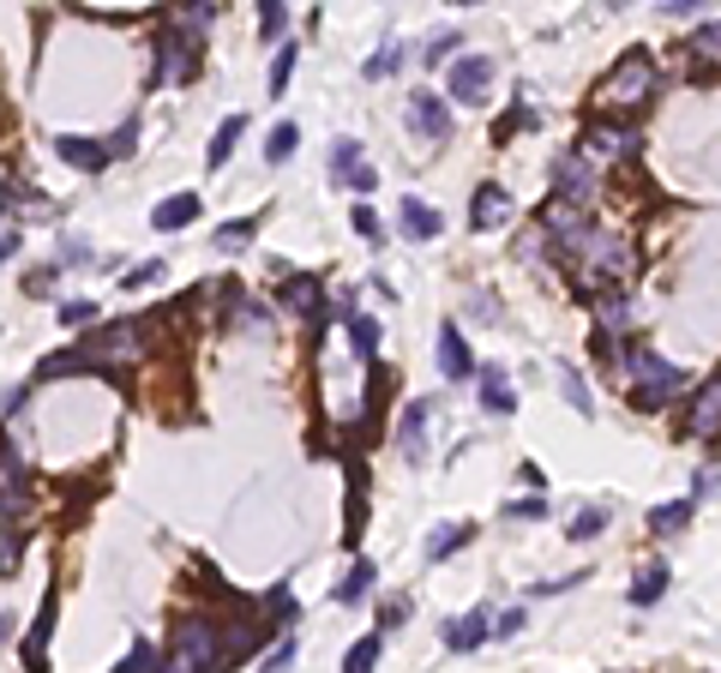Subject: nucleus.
<instances>
[{
  "label": "nucleus",
  "mask_w": 721,
  "mask_h": 673,
  "mask_svg": "<svg viewBox=\"0 0 721 673\" xmlns=\"http://www.w3.org/2000/svg\"><path fill=\"white\" fill-rule=\"evenodd\" d=\"M685 433H692V440H716V433H721V379L697 391L692 415H685Z\"/></svg>",
  "instance_id": "4468645a"
},
{
  "label": "nucleus",
  "mask_w": 721,
  "mask_h": 673,
  "mask_svg": "<svg viewBox=\"0 0 721 673\" xmlns=\"http://www.w3.org/2000/svg\"><path fill=\"white\" fill-rule=\"evenodd\" d=\"M403 120H409V132H415V139H445V132H451V103H439V97L433 91H415L409 97V115H403Z\"/></svg>",
  "instance_id": "1a4fd4ad"
},
{
  "label": "nucleus",
  "mask_w": 721,
  "mask_h": 673,
  "mask_svg": "<svg viewBox=\"0 0 721 673\" xmlns=\"http://www.w3.org/2000/svg\"><path fill=\"white\" fill-rule=\"evenodd\" d=\"M253 229H258L253 217H241V223H223V229H217V246H241V241H253Z\"/></svg>",
  "instance_id": "c9c22d12"
},
{
  "label": "nucleus",
  "mask_w": 721,
  "mask_h": 673,
  "mask_svg": "<svg viewBox=\"0 0 721 673\" xmlns=\"http://www.w3.org/2000/svg\"><path fill=\"white\" fill-rule=\"evenodd\" d=\"M685 523H692V499H673V505H656V511H649V530L656 535H680Z\"/></svg>",
  "instance_id": "b1692460"
},
{
  "label": "nucleus",
  "mask_w": 721,
  "mask_h": 673,
  "mask_svg": "<svg viewBox=\"0 0 721 673\" xmlns=\"http://www.w3.org/2000/svg\"><path fill=\"white\" fill-rule=\"evenodd\" d=\"M151 668H156V649H151V644H132V656L121 661L115 673H151Z\"/></svg>",
  "instance_id": "4c0bfd02"
},
{
  "label": "nucleus",
  "mask_w": 721,
  "mask_h": 673,
  "mask_svg": "<svg viewBox=\"0 0 721 673\" xmlns=\"http://www.w3.org/2000/svg\"><path fill=\"white\" fill-rule=\"evenodd\" d=\"M607 530V505H583L578 518H571V542H595Z\"/></svg>",
  "instance_id": "c756f323"
},
{
  "label": "nucleus",
  "mask_w": 721,
  "mask_h": 673,
  "mask_svg": "<svg viewBox=\"0 0 721 673\" xmlns=\"http://www.w3.org/2000/svg\"><path fill=\"white\" fill-rule=\"evenodd\" d=\"M397 66H403V42H385V49L367 61V78H385V73H397Z\"/></svg>",
  "instance_id": "72a5a7b5"
},
{
  "label": "nucleus",
  "mask_w": 721,
  "mask_h": 673,
  "mask_svg": "<svg viewBox=\"0 0 721 673\" xmlns=\"http://www.w3.org/2000/svg\"><path fill=\"white\" fill-rule=\"evenodd\" d=\"M661 596H668V566L637 571V583H631V601H637V608H649V601H661Z\"/></svg>",
  "instance_id": "a878e982"
},
{
  "label": "nucleus",
  "mask_w": 721,
  "mask_h": 673,
  "mask_svg": "<svg viewBox=\"0 0 721 673\" xmlns=\"http://www.w3.org/2000/svg\"><path fill=\"white\" fill-rule=\"evenodd\" d=\"M283 307L289 313H319V277H289V283H283Z\"/></svg>",
  "instance_id": "5701e85b"
},
{
  "label": "nucleus",
  "mask_w": 721,
  "mask_h": 673,
  "mask_svg": "<svg viewBox=\"0 0 721 673\" xmlns=\"http://www.w3.org/2000/svg\"><path fill=\"white\" fill-rule=\"evenodd\" d=\"M445 85H451V103H481L488 85H493V61H488V54H457Z\"/></svg>",
  "instance_id": "0eeeda50"
},
{
  "label": "nucleus",
  "mask_w": 721,
  "mask_h": 673,
  "mask_svg": "<svg viewBox=\"0 0 721 673\" xmlns=\"http://www.w3.org/2000/svg\"><path fill=\"white\" fill-rule=\"evenodd\" d=\"M469 535H476V523H439V530L427 535V559H445L451 547H464Z\"/></svg>",
  "instance_id": "393cba45"
},
{
  "label": "nucleus",
  "mask_w": 721,
  "mask_h": 673,
  "mask_svg": "<svg viewBox=\"0 0 721 673\" xmlns=\"http://www.w3.org/2000/svg\"><path fill=\"white\" fill-rule=\"evenodd\" d=\"M505 223H511V193L488 181L476 193V205H469V229H505Z\"/></svg>",
  "instance_id": "ddd939ff"
},
{
  "label": "nucleus",
  "mask_w": 721,
  "mask_h": 673,
  "mask_svg": "<svg viewBox=\"0 0 721 673\" xmlns=\"http://www.w3.org/2000/svg\"><path fill=\"white\" fill-rule=\"evenodd\" d=\"M199 49H205V42H199L193 30L168 25V30H163V42H156V66H151V85H187V78L199 73Z\"/></svg>",
  "instance_id": "20e7f679"
},
{
  "label": "nucleus",
  "mask_w": 721,
  "mask_h": 673,
  "mask_svg": "<svg viewBox=\"0 0 721 673\" xmlns=\"http://www.w3.org/2000/svg\"><path fill=\"white\" fill-rule=\"evenodd\" d=\"M427 421H433V403H427V397H415L409 409H403V421H397V445H403L409 464H421V457H427Z\"/></svg>",
  "instance_id": "9d476101"
},
{
  "label": "nucleus",
  "mask_w": 721,
  "mask_h": 673,
  "mask_svg": "<svg viewBox=\"0 0 721 673\" xmlns=\"http://www.w3.org/2000/svg\"><path fill=\"white\" fill-rule=\"evenodd\" d=\"M355 229L367 234V241H379V217H374V211H367V205H355Z\"/></svg>",
  "instance_id": "c03bdc74"
},
{
  "label": "nucleus",
  "mask_w": 721,
  "mask_h": 673,
  "mask_svg": "<svg viewBox=\"0 0 721 673\" xmlns=\"http://www.w3.org/2000/svg\"><path fill=\"white\" fill-rule=\"evenodd\" d=\"M349 343H355V355H367V361H374V350H379V319H367V313H349Z\"/></svg>",
  "instance_id": "c85d7f7f"
},
{
  "label": "nucleus",
  "mask_w": 721,
  "mask_h": 673,
  "mask_svg": "<svg viewBox=\"0 0 721 673\" xmlns=\"http://www.w3.org/2000/svg\"><path fill=\"white\" fill-rule=\"evenodd\" d=\"M283 25H289V13H283V7H265V13H258V37H265V42H277V37H283Z\"/></svg>",
  "instance_id": "e433bc0d"
},
{
  "label": "nucleus",
  "mask_w": 721,
  "mask_h": 673,
  "mask_svg": "<svg viewBox=\"0 0 721 673\" xmlns=\"http://www.w3.org/2000/svg\"><path fill=\"white\" fill-rule=\"evenodd\" d=\"M511 632H523V608H511V613L493 620V637H511Z\"/></svg>",
  "instance_id": "37998d69"
},
{
  "label": "nucleus",
  "mask_w": 721,
  "mask_h": 673,
  "mask_svg": "<svg viewBox=\"0 0 721 673\" xmlns=\"http://www.w3.org/2000/svg\"><path fill=\"white\" fill-rule=\"evenodd\" d=\"M374 583H379V566H374V559H355V566H349V577L337 583V601H343V608H355V601L374 596Z\"/></svg>",
  "instance_id": "6ab92c4d"
},
{
  "label": "nucleus",
  "mask_w": 721,
  "mask_h": 673,
  "mask_svg": "<svg viewBox=\"0 0 721 673\" xmlns=\"http://www.w3.org/2000/svg\"><path fill=\"white\" fill-rule=\"evenodd\" d=\"M132 139H139V115H132L127 127H121L115 139H109V163H115V156H127V151H132Z\"/></svg>",
  "instance_id": "ea45409f"
},
{
  "label": "nucleus",
  "mask_w": 721,
  "mask_h": 673,
  "mask_svg": "<svg viewBox=\"0 0 721 673\" xmlns=\"http://www.w3.org/2000/svg\"><path fill=\"white\" fill-rule=\"evenodd\" d=\"M409 620V596H397V601H385V613H379V637L391 632V625H403Z\"/></svg>",
  "instance_id": "a19ab883"
},
{
  "label": "nucleus",
  "mask_w": 721,
  "mask_h": 673,
  "mask_svg": "<svg viewBox=\"0 0 721 673\" xmlns=\"http://www.w3.org/2000/svg\"><path fill=\"white\" fill-rule=\"evenodd\" d=\"M241 132H246V120H241V115H229L217 132H211V151H205V163H211V168H223V163H229V156H235V139H241Z\"/></svg>",
  "instance_id": "4be33fe9"
},
{
  "label": "nucleus",
  "mask_w": 721,
  "mask_h": 673,
  "mask_svg": "<svg viewBox=\"0 0 721 673\" xmlns=\"http://www.w3.org/2000/svg\"><path fill=\"white\" fill-rule=\"evenodd\" d=\"M18 253V234H0V259H13Z\"/></svg>",
  "instance_id": "09e8293b"
},
{
  "label": "nucleus",
  "mask_w": 721,
  "mask_h": 673,
  "mask_svg": "<svg viewBox=\"0 0 721 673\" xmlns=\"http://www.w3.org/2000/svg\"><path fill=\"white\" fill-rule=\"evenodd\" d=\"M289 73H295V49H283V54H277V61H270V97H283Z\"/></svg>",
  "instance_id": "f704fd0d"
},
{
  "label": "nucleus",
  "mask_w": 721,
  "mask_h": 673,
  "mask_svg": "<svg viewBox=\"0 0 721 673\" xmlns=\"http://www.w3.org/2000/svg\"><path fill=\"white\" fill-rule=\"evenodd\" d=\"M18 559H25V530H0V571H18Z\"/></svg>",
  "instance_id": "2f4dec72"
},
{
  "label": "nucleus",
  "mask_w": 721,
  "mask_h": 673,
  "mask_svg": "<svg viewBox=\"0 0 721 673\" xmlns=\"http://www.w3.org/2000/svg\"><path fill=\"white\" fill-rule=\"evenodd\" d=\"M18 511H25V452L13 440H0V530Z\"/></svg>",
  "instance_id": "6e6552de"
},
{
  "label": "nucleus",
  "mask_w": 721,
  "mask_h": 673,
  "mask_svg": "<svg viewBox=\"0 0 721 673\" xmlns=\"http://www.w3.org/2000/svg\"><path fill=\"white\" fill-rule=\"evenodd\" d=\"M631 373H637V403H644V409H668L685 391V373L668 367L656 350H631Z\"/></svg>",
  "instance_id": "7ed1b4c3"
},
{
  "label": "nucleus",
  "mask_w": 721,
  "mask_h": 673,
  "mask_svg": "<svg viewBox=\"0 0 721 673\" xmlns=\"http://www.w3.org/2000/svg\"><path fill=\"white\" fill-rule=\"evenodd\" d=\"M0 637H7V620H0Z\"/></svg>",
  "instance_id": "3c124183"
},
{
  "label": "nucleus",
  "mask_w": 721,
  "mask_h": 673,
  "mask_svg": "<svg viewBox=\"0 0 721 673\" xmlns=\"http://www.w3.org/2000/svg\"><path fill=\"white\" fill-rule=\"evenodd\" d=\"M54 608H61V596H42V608H37V620H30V637H25V661H30V673H42L49 668V632H54Z\"/></svg>",
  "instance_id": "9b49d317"
},
{
  "label": "nucleus",
  "mask_w": 721,
  "mask_h": 673,
  "mask_svg": "<svg viewBox=\"0 0 721 673\" xmlns=\"http://www.w3.org/2000/svg\"><path fill=\"white\" fill-rule=\"evenodd\" d=\"M631 156L637 151V127H590V139H583V156Z\"/></svg>",
  "instance_id": "2eb2a0df"
},
{
  "label": "nucleus",
  "mask_w": 721,
  "mask_h": 673,
  "mask_svg": "<svg viewBox=\"0 0 721 673\" xmlns=\"http://www.w3.org/2000/svg\"><path fill=\"white\" fill-rule=\"evenodd\" d=\"M649 97H656V66H649V54H625V61L602 78L595 103L602 109H644Z\"/></svg>",
  "instance_id": "f257e3e1"
},
{
  "label": "nucleus",
  "mask_w": 721,
  "mask_h": 673,
  "mask_svg": "<svg viewBox=\"0 0 721 673\" xmlns=\"http://www.w3.org/2000/svg\"><path fill=\"white\" fill-rule=\"evenodd\" d=\"M54 151H61L73 168H85V175L109 168V144H97V139H73V132H66V139H54Z\"/></svg>",
  "instance_id": "a211bd4d"
},
{
  "label": "nucleus",
  "mask_w": 721,
  "mask_h": 673,
  "mask_svg": "<svg viewBox=\"0 0 721 673\" xmlns=\"http://www.w3.org/2000/svg\"><path fill=\"white\" fill-rule=\"evenodd\" d=\"M637 271V246L619 241V234H590L583 241V283L602 289V283H625Z\"/></svg>",
  "instance_id": "f03ea898"
},
{
  "label": "nucleus",
  "mask_w": 721,
  "mask_h": 673,
  "mask_svg": "<svg viewBox=\"0 0 721 673\" xmlns=\"http://www.w3.org/2000/svg\"><path fill=\"white\" fill-rule=\"evenodd\" d=\"M379 644H385V637L367 632V637H360V644L343 656V673H374V668H379Z\"/></svg>",
  "instance_id": "cd10ccee"
},
{
  "label": "nucleus",
  "mask_w": 721,
  "mask_h": 673,
  "mask_svg": "<svg viewBox=\"0 0 721 673\" xmlns=\"http://www.w3.org/2000/svg\"><path fill=\"white\" fill-rule=\"evenodd\" d=\"M481 409H493V415L517 409V391H511V373H505V367H481Z\"/></svg>",
  "instance_id": "dca6fc26"
},
{
  "label": "nucleus",
  "mask_w": 721,
  "mask_h": 673,
  "mask_svg": "<svg viewBox=\"0 0 721 673\" xmlns=\"http://www.w3.org/2000/svg\"><path fill=\"white\" fill-rule=\"evenodd\" d=\"M451 42H457V30H439V37H433V54H427V61H445Z\"/></svg>",
  "instance_id": "de8ad7c7"
},
{
  "label": "nucleus",
  "mask_w": 721,
  "mask_h": 673,
  "mask_svg": "<svg viewBox=\"0 0 721 673\" xmlns=\"http://www.w3.org/2000/svg\"><path fill=\"white\" fill-rule=\"evenodd\" d=\"M692 61H697V66H721V18H716V25H697Z\"/></svg>",
  "instance_id": "bb28decb"
},
{
  "label": "nucleus",
  "mask_w": 721,
  "mask_h": 673,
  "mask_svg": "<svg viewBox=\"0 0 721 673\" xmlns=\"http://www.w3.org/2000/svg\"><path fill=\"white\" fill-rule=\"evenodd\" d=\"M554 199L566 211H583L595 199V168H590V156H583V151H566L554 163Z\"/></svg>",
  "instance_id": "39448f33"
},
{
  "label": "nucleus",
  "mask_w": 721,
  "mask_h": 673,
  "mask_svg": "<svg viewBox=\"0 0 721 673\" xmlns=\"http://www.w3.org/2000/svg\"><path fill=\"white\" fill-rule=\"evenodd\" d=\"M403 234H409V241H439V229H445V223H439V211L427 205V199H403Z\"/></svg>",
  "instance_id": "f3484780"
},
{
  "label": "nucleus",
  "mask_w": 721,
  "mask_h": 673,
  "mask_svg": "<svg viewBox=\"0 0 721 673\" xmlns=\"http://www.w3.org/2000/svg\"><path fill=\"white\" fill-rule=\"evenodd\" d=\"M331 181L349 187V193H374V187H379V168L360 156L355 139H337L331 144Z\"/></svg>",
  "instance_id": "423d86ee"
},
{
  "label": "nucleus",
  "mask_w": 721,
  "mask_h": 673,
  "mask_svg": "<svg viewBox=\"0 0 721 673\" xmlns=\"http://www.w3.org/2000/svg\"><path fill=\"white\" fill-rule=\"evenodd\" d=\"M151 277H163V265H156V259H151V265H139V271H132V277H127V289H139V283H151Z\"/></svg>",
  "instance_id": "49530a36"
},
{
  "label": "nucleus",
  "mask_w": 721,
  "mask_h": 673,
  "mask_svg": "<svg viewBox=\"0 0 721 673\" xmlns=\"http://www.w3.org/2000/svg\"><path fill=\"white\" fill-rule=\"evenodd\" d=\"M0 205H7V211L18 205V193H13V187H7V181H0Z\"/></svg>",
  "instance_id": "8fccbe9b"
},
{
  "label": "nucleus",
  "mask_w": 721,
  "mask_h": 673,
  "mask_svg": "<svg viewBox=\"0 0 721 673\" xmlns=\"http://www.w3.org/2000/svg\"><path fill=\"white\" fill-rule=\"evenodd\" d=\"M193 217H199V199L193 193H175V199H163V205L151 211V229L168 234V229H187Z\"/></svg>",
  "instance_id": "aec40b11"
},
{
  "label": "nucleus",
  "mask_w": 721,
  "mask_h": 673,
  "mask_svg": "<svg viewBox=\"0 0 721 673\" xmlns=\"http://www.w3.org/2000/svg\"><path fill=\"white\" fill-rule=\"evenodd\" d=\"M295 139H301V132H295V120H283V127H270L265 156H270V163H289V156H295Z\"/></svg>",
  "instance_id": "7c9ffc66"
},
{
  "label": "nucleus",
  "mask_w": 721,
  "mask_h": 673,
  "mask_svg": "<svg viewBox=\"0 0 721 673\" xmlns=\"http://www.w3.org/2000/svg\"><path fill=\"white\" fill-rule=\"evenodd\" d=\"M289 661H295V637H283V644L265 656V673H289Z\"/></svg>",
  "instance_id": "79ce46f5"
},
{
  "label": "nucleus",
  "mask_w": 721,
  "mask_h": 673,
  "mask_svg": "<svg viewBox=\"0 0 721 673\" xmlns=\"http://www.w3.org/2000/svg\"><path fill=\"white\" fill-rule=\"evenodd\" d=\"M488 637V613H464V620H445V649H457V656H469V649Z\"/></svg>",
  "instance_id": "412c9836"
},
{
  "label": "nucleus",
  "mask_w": 721,
  "mask_h": 673,
  "mask_svg": "<svg viewBox=\"0 0 721 673\" xmlns=\"http://www.w3.org/2000/svg\"><path fill=\"white\" fill-rule=\"evenodd\" d=\"M439 373H445V379H469V373H476V355H469V343H464L457 325H439Z\"/></svg>",
  "instance_id": "f8f14e48"
},
{
  "label": "nucleus",
  "mask_w": 721,
  "mask_h": 673,
  "mask_svg": "<svg viewBox=\"0 0 721 673\" xmlns=\"http://www.w3.org/2000/svg\"><path fill=\"white\" fill-rule=\"evenodd\" d=\"M554 373H559V385H566V403H571V409H583V415H590L595 403H590V391H583V379L571 373V367H554Z\"/></svg>",
  "instance_id": "473e14b6"
},
{
  "label": "nucleus",
  "mask_w": 721,
  "mask_h": 673,
  "mask_svg": "<svg viewBox=\"0 0 721 673\" xmlns=\"http://www.w3.org/2000/svg\"><path fill=\"white\" fill-rule=\"evenodd\" d=\"M97 319V301H61V325H90Z\"/></svg>",
  "instance_id": "58836bf2"
},
{
  "label": "nucleus",
  "mask_w": 721,
  "mask_h": 673,
  "mask_svg": "<svg viewBox=\"0 0 721 673\" xmlns=\"http://www.w3.org/2000/svg\"><path fill=\"white\" fill-rule=\"evenodd\" d=\"M541 511H547V505H541V499H523V505H505V518H541Z\"/></svg>",
  "instance_id": "a18cd8bd"
}]
</instances>
